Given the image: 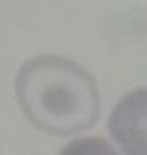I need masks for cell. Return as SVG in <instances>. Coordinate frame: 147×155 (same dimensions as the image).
I'll use <instances>...</instances> for the list:
<instances>
[{
    "mask_svg": "<svg viewBox=\"0 0 147 155\" xmlns=\"http://www.w3.org/2000/svg\"><path fill=\"white\" fill-rule=\"evenodd\" d=\"M60 155H119L113 146L102 138H80L69 143Z\"/></svg>",
    "mask_w": 147,
    "mask_h": 155,
    "instance_id": "3957f363",
    "label": "cell"
},
{
    "mask_svg": "<svg viewBox=\"0 0 147 155\" xmlns=\"http://www.w3.org/2000/svg\"><path fill=\"white\" fill-rule=\"evenodd\" d=\"M108 130L125 155H147V88L133 89L119 100Z\"/></svg>",
    "mask_w": 147,
    "mask_h": 155,
    "instance_id": "7a4b0ae2",
    "label": "cell"
},
{
    "mask_svg": "<svg viewBox=\"0 0 147 155\" xmlns=\"http://www.w3.org/2000/svg\"><path fill=\"white\" fill-rule=\"evenodd\" d=\"M16 94L30 122L50 135L91 129L100 114L94 77L78 63L57 55L24 63L16 77Z\"/></svg>",
    "mask_w": 147,
    "mask_h": 155,
    "instance_id": "6da1fadb",
    "label": "cell"
}]
</instances>
